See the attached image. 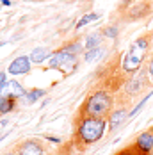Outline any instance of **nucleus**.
I'll use <instances>...</instances> for the list:
<instances>
[{
    "mask_svg": "<svg viewBox=\"0 0 153 155\" xmlns=\"http://www.w3.org/2000/svg\"><path fill=\"white\" fill-rule=\"evenodd\" d=\"M148 41H150L148 36H141L139 39L134 41V45L128 48V52L125 54L123 62H121V66H123L125 71H128V73L139 71L141 64H142L146 54H148V48H150V43H148Z\"/></svg>",
    "mask_w": 153,
    "mask_h": 155,
    "instance_id": "f257e3e1",
    "label": "nucleus"
},
{
    "mask_svg": "<svg viewBox=\"0 0 153 155\" xmlns=\"http://www.w3.org/2000/svg\"><path fill=\"white\" fill-rule=\"evenodd\" d=\"M112 109V98L110 94L105 91H96L93 93L84 105V112L86 116H94V118H105L107 114H110Z\"/></svg>",
    "mask_w": 153,
    "mask_h": 155,
    "instance_id": "f03ea898",
    "label": "nucleus"
},
{
    "mask_svg": "<svg viewBox=\"0 0 153 155\" xmlns=\"http://www.w3.org/2000/svg\"><path fill=\"white\" fill-rule=\"evenodd\" d=\"M105 132V121L103 118H94V116H86L80 125H78V136L80 139L87 144L96 143Z\"/></svg>",
    "mask_w": 153,
    "mask_h": 155,
    "instance_id": "7ed1b4c3",
    "label": "nucleus"
},
{
    "mask_svg": "<svg viewBox=\"0 0 153 155\" xmlns=\"http://www.w3.org/2000/svg\"><path fill=\"white\" fill-rule=\"evenodd\" d=\"M48 64H50V68L61 70L64 73H71L76 66V55L71 54L70 50L62 48V50H57V52H54V54L50 55Z\"/></svg>",
    "mask_w": 153,
    "mask_h": 155,
    "instance_id": "20e7f679",
    "label": "nucleus"
},
{
    "mask_svg": "<svg viewBox=\"0 0 153 155\" xmlns=\"http://www.w3.org/2000/svg\"><path fill=\"white\" fill-rule=\"evenodd\" d=\"M25 89H23V86L18 82V80H9V82H5L4 86H2V89H0V96L2 98H9V100H16V98H21V96H25Z\"/></svg>",
    "mask_w": 153,
    "mask_h": 155,
    "instance_id": "39448f33",
    "label": "nucleus"
},
{
    "mask_svg": "<svg viewBox=\"0 0 153 155\" xmlns=\"http://www.w3.org/2000/svg\"><path fill=\"white\" fill-rule=\"evenodd\" d=\"M31 70V57L29 55H20L9 64V73L11 75H23Z\"/></svg>",
    "mask_w": 153,
    "mask_h": 155,
    "instance_id": "423d86ee",
    "label": "nucleus"
},
{
    "mask_svg": "<svg viewBox=\"0 0 153 155\" xmlns=\"http://www.w3.org/2000/svg\"><path fill=\"white\" fill-rule=\"evenodd\" d=\"M18 155H45V150L39 141H25L20 146Z\"/></svg>",
    "mask_w": 153,
    "mask_h": 155,
    "instance_id": "0eeeda50",
    "label": "nucleus"
},
{
    "mask_svg": "<svg viewBox=\"0 0 153 155\" xmlns=\"http://www.w3.org/2000/svg\"><path fill=\"white\" fill-rule=\"evenodd\" d=\"M135 148L142 153H148L153 150V134L151 132H142L135 139Z\"/></svg>",
    "mask_w": 153,
    "mask_h": 155,
    "instance_id": "6e6552de",
    "label": "nucleus"
},
{
    "mask_svg": "<svg viewBox=\"0 0 153 155\" xmlns=\"http://www.w3.org/2000/svg\"><path fill=\"white\" fill-rule=\"evenodd\" d=\"M130 116H128V112L126 110H116V112H112L110 114V120H109V130H116V128H119L126 120H128Z\"/></svg>",
    "mask_w": 153,
    "mask_h": 155,
    "instance_id": "1a4fd4ad",
    "label": "nucleus"
},
{
    "mask_svg": "<svg viewBox=\"0 0 153 155\" xmlns=\"http://www.w3.org/2000/svg\"><path fill=\"white\" fill-rule=\"evenodd\" d=\"M50 55H52V54H50V50L41 47V48H34V50H32V54L29 55V57H31L32 62H36V64H41V62L46 61Z\"/></svg>",
    "mask_w": 153,
    "mask_h": 155,
    "instance_id": "9d476101",
    "label": "nucleus"
},
{
    "mask_svg": "<svg viewBox=\"0 0 153 155\" xmlns=\"http://www.w3.org/2000/svg\"><path fill=\"white\" fill-rule=\"evenodd\" d=\"M142 86H144V77H142V75L137 71V77H134L130 82H128L126 91H128L130 94H135V93H139V91L142 89Z\"/></svg>",
    "mask_w": 153,
    "mask_h": 155,
    "instance_id": "9b49d317",
    "label": "nucleus"
},
{
    "mask_svg": "<svg viewBox=\"0 0 153 155\" xmlns=\"http://www.w3.org/2000/svg\"><path fill=\"white\" fill-rule=\"evenodd\" d=\"M100 18L98 13H89V15H84L78 21H76V29H80V27H84V25H87V23H91V21H96Z\"/></svg>",
    "mask_w": 153,
    "mask_h": 155,
    "instance_id": "f8f14e48",
    "label": "nucleus"
},
{
    "mask_svg": "<svg viewBox=\"0 0 153 155\" xmlns=\"http://www.w3.org/2000/svg\"><path fill=\"white\" fill-rule=\"evenodd\" d=\"M103 48H100V47H96V48H91L87 54H86V61L89 62V61H93V59H98L100 55H103Z\"/></svg>",
    "mask_w": 153,
    "mask_h": 155,
    "instance_id": "ddd939ff",
    "label": "nucleus"
},
{
    "mask_svg": "<svg viewBox=\"0 0 153 155\" xmlns=\"http://www.w3.org/2000/svg\"><path fill=\"white\" fill-rule=\"evenodd\" d=\"M43 94H45V91H43V89H32L31 93L25 94V96H27V104H34V102H36L37 98H41Z\"/></svg>",
    "mask_w": 153,
    "mask_h": 155,
    "instance_id": "4468645a",
    "label": "nucleus"
},
{
    "mask_svg": "<svg viewBox=\"0 0 153 155\" xmlns=\"http://www.w3.org/2000/svg\"><path fill=\"white\" fill-rule=\"evenodd\" d=\"M100 38H102L100 34H91V36L86 39V48H89V50H91V48H96L98 43H100Z\"/></svg>",
    "mask_w": 153,
    "mask_h": 155,
    "instance_id": "2eb2a0df",
    "label": "nucleus"
},
{
    "mask_svg": "<svg viewBox=\"0 0 153 155\" xmlns=\"http://www.w3.org/2000/svg\"><path fill=\"white\" fill-rule=\"evenodd\" d=\"M151 94H153V91H151V93H148V94H146V96H144V98H142V100L139 102V105H135V107H134V110H132V112H130L128 116H130V118H134V116H137V112H139V110H141L142 107H144V104H146V102H148V100L151 98Z\"/></svg>",
    "mask_w": 153,
    "mask_h": 155,
    "instance_id": "dca6fc26",
    "label": "nucleus"
},
{
    "mask_svg": "<svg viewBox=\"0 0 153 155\" xmlns=\"http://www.w3.org/2000/svg\"><path fill=\"white\" fill-rule=\"evenodd\" d=\"M15 105V100H9V98H4V102H2V107H0V114H7L11 109Z\"/></svg>",
    "mask_w": 153,
    "mask_h": 155,
    "instance_id": "f3484780",
    "label": "nucleus"
},
{
    "mask_svg": "<svg viewBox=\"0 0 153 155\" xmlns=\"http://www.w3.org/2000/svg\"><path fill=\"white\" fill-rule=\"evenodd\" d=\"M66 50H70L71 54H75V55H76V52H80V50H82V47H80V43H75V45L66 47Z\"/></svg>",
    "mask_w": 153,
    "mask_h": 155,
    "instance_id": "a211bd4d",
    "label": "nucleus"
},
{
    "mask_svg": "<svg viewBox=\"0 0 153 155\" xmlns=\"http://www.w3.org/2000/svg\"><path fill=\"white\" fill-rule=\"evenodd\" d=\"M105 36H109V38H116V36H118V29H114V27L107 29V31H105Z\"/></svg>",
    "mask_w": 153,
    "mask_h": 155,
    "instance_id": "6ab92c4d",
    "label": "nucleus"
},
{
    "mask_svg": "<svg viewBox=\"0 0 153 155\" xmlns=\"http://www.w3.org/2000/svg\"><path fill=\"white\" fill-rule=\"evenodd\" d=\"M5 84V73L4 71H0V89H2V86Z\"/></svg>",
    "mask_w": 153,
    "mask_h": 155,
    "instance_id": "aec40b11",
    "label": "nucleus"
},
{
    "mask_svg": "<svg viewBox=\"0 0 153 155\" xmlns=\"http://www.w3.org/2000/svg\"><path fill=\"white\" fill-rule=\"evenodd\" d=\"M148 77L153 80V61L150 62V68H148Z\"/></svg>",
    "mask_w": 153,
    "mask_h": 155,
    "instance_id": "412c9836",
    "label": "nucleus"
},
{
    "mask_svg": "<svg viewBox=\"0 0 153 155\" xmlns=\"http://www.w3.org/2000/svg\"><path fill=\"white\" fill-rule=\"evenodd\" d=\"M121 155H142V152L137 153V152H130V150H128V152H125V153H121Z\"/></svg>",
    "mask_w": 153,
    "mask_h": 155,
    "instance_id": "4be33fe9",
    "label": "nucleus"
},
{
    "mask_svg": "<svg viewBox=\"0 0 153 155\" xmlns=\"http://www.w3.org/2000/svg\"><path fill=\"white\" fill-rule=\"evenodd\" d=\"M46 139L52 141V143H59V139H57V137H52V136H46Z\"/></svg>",
    "mask_w": 153,
    "mask_h": 155,
    "instance_id": "5701e85b",
    "label": "nucleus"
},
{
    "mask_svg": "<svg viewBox=\"0 0 153 155\" xmlns=\"http://www.w3.org/2000/svg\"><path fill=\"white\" fill-rule=\"evenodd\" d=\"M2 4L4 5H11V0H2Z\"/></svg>",
    "mask_w": 153,
    "mask_h": 155,
    "instance_id": "b1692460",
    "label": "nucleus"
},
{
    "mask_svg": "<svg viewBox=\"0 0 153 155\" xmlns=\"http://www.w3.org/2000/svg\"><path fill=\"white\" fill-rule=\"evenodd\" d=\"M2 102H4V98H2V96H0V107H2Z\"/></svg>",
    "mask_w": 153,
    "mask_h": 155,
    "instance_id": "393cba45",
    "label": "nucleus"
},
{
    "mask_svg": "<svg viewBox=\"0 0 153 155\" xmlns=\"http://www.w3.org/2000/svg\"><path fill=\"white\" fill-rule=\"evenodd\" d=\"M4 155H15V153H4Z\"/></svg>",
    "mask_w": 153,
    "mask_h": 155,
    "instance_id": "a878e982",
    "label": "nucleus"
},
{
    "mask_svg": "<svg viewBox=\"0 0 153 155\" xmlns=\"http://www.w3.org/2000/svg\"><path fill=\"white\" fill-rule=\"evenodd\" d=\"M0 47H4V43H0Z\"/></svg>",
    "mask_w": 153,
    "mask_h": 155,
    "instance_id": "bb28decb",
    "label": "nucleus"
},
{
    "mask_svg": "<svg viewBox=\"0 0 153 155\" xmlns=\"http://www.w3.org/2000/svg\"><path fill=\"white\" fill-rule=\"evenodd\" d=\"M2 139H4V136H2V137H0V141H2Z\"/></svg>",
    "mask_w": 153,
    "mask_h": 155,
    "instance_id": "cd10ccee",
    "label": "nucleus"
}]
</instances>
